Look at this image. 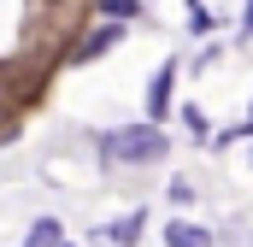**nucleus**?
<instances>
[{
  "label": "nucleus",
  "instance_id": "1",
  "mask_svg": "<svg viewBox=\"0 0 253 247\" xmlns=\"http://www.w3.org/2000/svg\"><path fill=\"white\" fill-rule=\"evenodd\" d=\"M106 159H118V165H147V159H165V129H153V124L112 129V135H106Z\"/></svg>",
  "mask_w": 253,
  "mask_h": 247
},
{
  "label": "nucleus",
  "instance_id": "2",
  "mask_svg": "<svg viewBox=\"0 0 253 247\" xmlns=\"http://www.w3.org/2000/svg\"><path fill=\"white\" fill-rule=\"evenodd\" d=\"M112 41H124V18H106L100 30H88V36L77 41V53H71V59H94V53H106Z\"/></svg>",
  "mask_w": 253,
  "mask_h": 247
},
{
  "label": "nucleus",
  "instance_id": "3",
  "mask_svg": "<svg viewBox=\"0 0 253 247\" xmlns=\"http://www.w3.org/2000/svg\"><path fill=\"white\" fill-rule=\"evenodd\" d=\"M165 242L171 247H212V230H200V224H165Z\"/></svg>",
  "mask_w": 253,
  "mask_h": 247
},
{
  "label": "nucleus",
  "instance_id": "4",
  "mask_svg": "<svg viewBox=\"0 0 253 247\" xmlns=\"http://www.w3.org/2000/svg\"><path fill=\"white\" fill-rule=\"evenodd\" d=\"M165 106H171V65H165V71H159V77H153V88H147V112H153V118H159V112H165Z\"/></svg>",
  "mask_w": 253,
  "mask_h": 247
},
{
  "label": "nucleus",
  "instance_id": "5",
  "mask_svg": "<svg viewBox=\"0 0 253 247\" xmlns=\"http://www.w3.org/2000/svg\"><path fill=\"white\" fill-rule=\"evenodd\" d=\"M141 224H147V218H141V212H129V218H118V224H106V236H112L118 247H129L135 236H141Z\"/></svg>",
  "mask_w": 253,
  "mask_h": 247
},
{
  "label": "nucleus",
  "instance_id": "6",
  "mask_svg": "<svg viewBox=\"0 0 253 247\" xmlns=\"http://www.w3.org/2000/svg\"><path fill=\"white\" fill-rule=\"evenodd\" d=\"M24 247H59V218H42L36 230H30V242Z\"/></svg>",
  "mask_w": 253,
  "mask_h": 247
},
{
  "label": "nucleus",
  "instance_id": "7",
  "mask_svg": "<svg viewBox=\"0 0 253 247\" xmlns=\"http://www.w3.org/2000/svg\"><path fill=\"white\" fill-rule=\"evenodd\" d=\"M100 12H106V18H135L141 6H135V0H100Z\"/></svg>",
  "mask_w": 253,
  "mask_h": 247
},
{
  "label": "nucleus",
  "instance_id": "8",
  "mask_svg": "<svg viewBox=\"0 0 253 247\" xmlns=\"http://www.w3.org/2000/svg\"><path fill=\"white\" fill-rule=\"evenodd\" d=\"M248 30H253V0H248Z\"/></svg>",
  "mask_w": 253,
  "mask_h": 247
},
{
  "label": "nucleus",
  "instance_id": "9",
  "mask_svg": "<svg viewBox=\"0 0 253 247\" xmlns=\"http://www.w3.org/2000/svg\"><path fill=\"white\" fill-rule=\"evenodd\" d=\"M248 129H253V124H248Z\"/></svg>",
  "mask_w": 253,
  "mask_h": 247
}]
</instances>
